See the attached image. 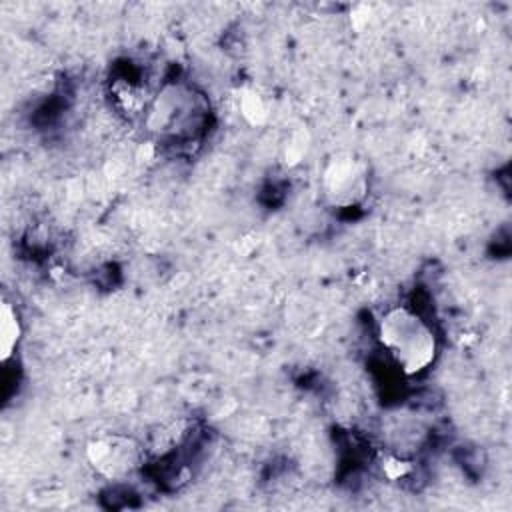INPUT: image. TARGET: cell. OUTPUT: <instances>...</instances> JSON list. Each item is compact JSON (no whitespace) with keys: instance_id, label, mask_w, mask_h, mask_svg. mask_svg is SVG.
<instances>
[{"instance_id":"obj_5","label":"cell","mask_w":512,"mask_h":512,"mask_svg":"<svg viewBox=\"0 0 512 512\" xmlns=\"http://www.w3.org/2000/svg\"><path fill=\"white\" fill-rule=\"evenodd\" d=\"M22 334H24V328H22L18 308L8 298H2L0 300V360L2 362H8L16 354Z\"/></svg>"},{"instance_id":"obj_1","label":"cell","mask_w":512,"mask_h":512,"mask_svg":"<svg viewBox=\"0 0 512 512\" xmlns=\"http://www.w3.org/2000/svg\"><path fill=\"white\" fill-rule=\"evenodd\" d=\"M376 336L398 370L418 376L438 358V336L434 328L412 308L400 304L388 308L376 326Z\"/></svg>"},{"instance_id":"obj_6","label":"cell","mask_w":512,"mask_h":512,"mask_svg":"<svg viewBox=\"0 0 512 512\" xmlns=\"http://www.w3.org/2000/svg\"><path fill=\"white\" fill-rule=\"evenodd\" d=\"M238 110L246 122H250L252 126H262L270 118L272 104L264 92H260L258 88L246 86L238 92Z\"/></svg>"},{"instance_id":"obj_3","label":"cell","mask_w":512,"mask_h":512,"mask_svg":"<svg viewBox=\"0 0 512 512\" xmlns=\"http://www.w3.org/2000/svg\"><path fill=\"white\" fill-rule=\"evenodd\" d=\"M320 192L328 206L348 210L360 206L370 192V166L350 150L334 152L320 172Z\"/></svg>"},{"instance_id":"obj_4","label":"cell","mask_w":512,"mask_h":512,"mask_svg":"<svg viewBox=\"0 0 512 512\" xmlns=\"http://www.w3.org/2000/svg\"><path fill=\"white\" fill-rule=\"evenodd\" d=\"M142 456V446L132 436L120 432L94 436L86 444V460L90 468L106 480L130 476L142 464Z\"/></svg>"},{"instance_id":"obj_2","label":"cell","mask_w":512,"mask_h":512,"mask_svg":"<svg viewBox=\"0 0 512 512\" xmlns=\"http://www.w3.org/2000/svg\"><path fill=\"white\" fill-rule=\"evenodd\" d=\"M208 112L210 104L204 94L188 84L170 82L154 96L146 126L160 138H192L204 128Z\"/></svg>"},{"instance_id":"obj_8","label":"cell","mask_w":512,"mask_h":512,"mask_svg":"<svg viewBox=\"0 0 512 512\" xmlns=\"http://www.w3.org/2000/svg\"><path fill=\"white\" fill-rule=\"evenodd\" d=\"M382 470L388 478H402L408 470H410V464L400 460V458H394V456H386L382 460Z\"/></svg>"},{"instance_id":"obj_7","label":"cell","mask_w":512,"mask_h":512,"mask_svg":"<svg viewBox=\"0 0 512 512\" xmlns=\"http://www.w3.org/2000/svg\"><path fill=\"white\" fill-rule=\"evenodd\" d=\"M306 150H308V132L296 130L284 142V160L288 164H298L306 156Z\"/></svg>"}]
</instances>
